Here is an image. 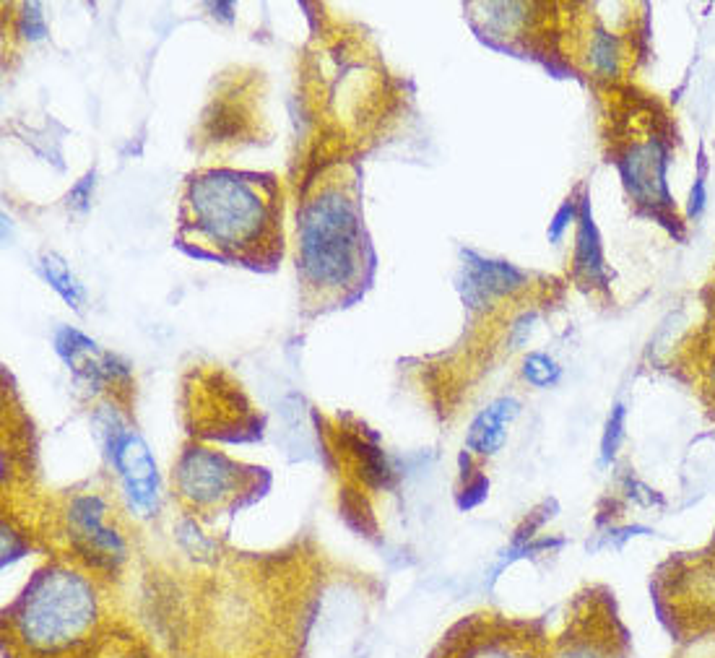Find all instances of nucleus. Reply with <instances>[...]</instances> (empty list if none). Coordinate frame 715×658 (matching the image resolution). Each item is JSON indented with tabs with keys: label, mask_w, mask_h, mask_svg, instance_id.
<instances>
[{
	"label": "nucleus",
	"mask_w": 715,
	"mask_h": 658,
	"mask_svg": "<svg viewBox=\"0 0 715 658\" xmlns=\"http://www.w3.org/2000/svg\"><path fill=\"white\" fill-rule=\"evenodd\" d=\"M276 224V188L268 177L211 170L188 183L182 227L219 253L255 258L276 240Z\"/></svg>",
	"instance_id": "1"
},
{
	"label": "nucleus",
	"mask_w": 715,
	"mask_h": 658,
	"mask_svg": "<svg viewBox=\"0 0 715 658\" xmlns=\"http://www.w3.org/2000/svg\"><path fill=\"white\" fill-rule=\"evenodd\" d=\"M13 640L32 658H63L84 648L99 622L97 588L63 565L39 570L8 612Z\"/></svg>",
	"instance_id": "2"
},
{
	"label": "nucleus",
	"mask_w": 715,
	"mask_h": 658,
	"mask_svg": "<svg viewBox=\"0 0 715 658\" xmlns=\"http://www.w3.org/2000/svg\"><path fill=\"white\" fill-rule=\"evenodd\" d=\"M299 266L315 289L351 284L362 263V224L357 206L341 188H325L299 211Z\"/></svg>",
	"instance_id": "3"
},
{
	"label": "nucleus",
	"mask_w": 715,
	"mask_h": 658,
	"mask_svg": "<svg viewBox=\"0 0 715 658\" xmlns=\"http://www.w3.org/2000/svg\"><path fill=\"white\" fill-rule=\"evenodd\" d=\"M435 658H552V643L505 619H474L445 638Z\"/></svg>",
	"instance_id": "4"
},
{
	"label": "nucleus",
	"mask_w": 715,
	"mask_h": 658,
	"mask_svg": "<svg viewBox=\"0 0 715 658\" xmlns=\"http://www.w3.org/2000/svg\"><path fill=\"white\" fill-rule=\"evenodd\" d=\"M107 456L115 466L130 510L138 515H154L159 508V474L149 445L133 430L123 427L115 414H107Z\"/></svg>",
	"instance_id": "5"
},
{
	"label": "nucleus",
	"mask_w": 715,
	"mask_h": 658,
	"mask_svg": "<svg viewBox=\"0 0 715 658\" xmlns=\"http://www.w3.org/2000/svg\"><path fill=\"white\" fill-rule=\"evenodd\" d=\"M177 489L198 508L221 505L240 487V466L224 453L206 448H188L177 461Z\"/></svg>",
	"instance_id": "6"
},
{
	"label": "nucleus",
	"mask_w": 715,
	"mask_h": 658,
	"mask_svg": "<svg viewBox=\"0 0 715 658\" xmlns=\"http://www.w3.org/2000/svg\"><path fill=\"white\" fill-rule=\"evenodd\" d=\"M102 497L86 495L73 500L68 510V528L78 554H84L94 567H115L125 557V544L117 531L104 526Z\"/></svg>",
	"instance_id": "7"
},
{
	"label": "nucleus",
	"mask_w": 715,
	"mask_h": 658,
	"mask_svg": "<svg viewBox=\"0 0 715 658\" xmlns=\"http://www.w3.org/2000/svg\"><path fill=\"white\" fill-rule=\"evenodd\" d=\"M552 658H630V643L614 619L583 617L552 643Z\"/></svg>",
	"instance_id": "8"
},
{
	"label": "nucleus",
	"mask_w": 715,
	"mask_h": 658,
	"mask_svg": "<svg viewBox=\"0 0 715 658\" xmlns=\"http://www.w3.org/2000/svg\"><path fill=\"white\" fill-rule=\"evenodd\" d=\"M55 352L68 365V370L76 372L78 378L89 380L91 385L128 375V370L123 365H117V359L112 354L99 349L97 341H91L86 333L76 331L71 326L58 328V333H55Z\"/></svg>",
	"instance_id": "9"
},
{
	"label": "nucleus",
	"mask_w": 715,
	"mask_h": 658,
	"mask_svg": "<svg viewBox=\"0 0 715 658\" xmlns=\"http://www.w3.org/2000/svg\"><path fill=\"white\" fill-rule=\"evenodd\" d=\"M526 276L520 274L518 268L502 261H487L481 255L466 250L463 253V279L461 292L466 305L481 307L487 305L492 297L513 292V289L523 287Z\"/></svg>",
	"instance_id": "10"
},
{
	"label": "nucleus",
	"mask_w": 715,
	"mask_h": 658,
	"mask_svg": "<svg viewBox=\"0 0 715 658\" xmlns=\"http://www.w3.org/2000/svg\"><path fill=\"white\" fill-rule=\"evenodd\" d=\"M624 172L632 185V193L648 203H666V154L658 141L637 146L624 159Z\"/></svg>",
	"instance_id": "11"
},
{
	"label": "nucleus",
	"mask_w": 715,
	"mask_h": 658,
	"mask_svg": "<svg viewBox=\"0 0 715 658\" xmlns=\"http://www.w3.org/2000/svg\"><path fill=\"white\" fill-rule=\"evenodd\" d=\"M520 404L515 398H497L471 422L466 435V448L479 456H494L507 440V424L518 417Z\"/></svg>",
	"instance_id": "12"
},
{
	"label": "nucleus",
	"mask_w": 715,
	"mask_h": 658,
	"mask_svg": "<svg viewBox=\"0 0 715 658\" xmlns=\"http://www.w3.org/2000/svg\"><path fill=\"white\" fill-rule=\"evenodd\" d=\"M578 224L580 229L578 248H575V268H578V274L585 276L588 281H598L601 279V271H604V258H601V242H598V232L596 224H593L588 198H583Z\"/></svg>",
	"instance_id": "13"
},
{
	"label": "nucleus",
	"mask_w": 715,
	"mask_h": 658,
	"mask_svg": "<svg viewBox=\"0 0 715 658\" xmlns=\"http://www.w3.org/2000/svg\"><path fill=\"white\" fill-rule=\"evenodd\" d=\"M39 266H42V274H45L47 284L63 297L65 305L73 307V310H81L86 294H84V287H81V281L73 276L71 266L55 253L42 255V263H39Z\"/></svg>",
	"instance_id": "14"
},
{
	"label": "nucleus",
	"mask_w": 715,
	"mask_h": 658,
	"mask_svg": "<svg viewBox=\"0 0 715 658\" xmlns=\"http://www.w3.org/2000/svg\"><path fill=\"white\" fill-rule=\"evenodd\" d=\"M73 658H151L133 638H91Z\"/></svg>",
	"instance_id": "15"
},
{
	"label": "nucleus",
	"mask_w": 715,
	"mask_h": 658,
	"mask_svg": "<svg viewBox=\"0 0 715 658\" xmlns=\"http://www.w3.org/2000/svg\"><path fill=\"white\" fill-rule=\"evenodd\" d=\"M559 365L552 357H546L541 352L528 354L526 362H523V378L528 380L536 388H546V385H554L559 380Z\"/></svg>",
	"instance_id": "16"
},
{
	"label": "nucleus",
	"mask_w": 715,
	"mask_h": 658,
	"mask_svg": "<svg viewBox=\"0 0 715 658\" xmlns=\"http://www.w3.org/2000/svg\"><path fill=\"white\" fill-rule=\"evenodd\" d=\"M19 32L24 34L26 40H32V42L45 40L47 24H45V16H42V8H39V3H24V6H21Z\"/></svg>",
	"instance_id": "17"
},
{
	"label": "nucleus",
	"mask_w": 715,
	"mask_h": 658,
	"mask_svg": "<svg viewBox=\"0 0 715 658\" xmlns=\"http://www.w3.org/2000/svg\"><path fill=\"white\" fill-rule=\"evenodd\" d=\"M591 55H593V63H596L598 71L611 73V71H614V68H617V58H619L617 40H614L611 34L598 32V34H596V40H593Z\"/></svg>",
	"instance_id": "18"
},
{
	"label": "nucleus",
	"mask_w": 715,
	"mask_h": 658,
	"mask_svg": "<svg viewBox=\"0 0 715 658\" xmlns=\"http://www.w3.org/2000/svg\"><path fill=\"white\" fill-rule=\"evenodd\" d=\"M578 216V209H575V203L572 201H567L562 209L554 214V219H552V224H549V240L552 242H559L562 240V235H565V229L570 227V222Z\"/></svg>",
	"instance_id": "19"
},
{
	"label": "nucleus",
	"mask_w": 715,
	"mask_h": 658,
	"mask_svg": "<svg viewBox=\"0 0 715 658\" xmlns=\"http://www.w3.org/2000/svg\"><path fill=\"white\" fill-rule=\"evenodd\" d=\"M622 419H624V406H617V411H614V417L609 419V430H606V437H604V458H606V461H609V458L614 456L619 437H622Z\"/></svg>",
	"instance_id": "20"
},
{
	"label": "nucleus",
	"mask_w": 715,
	"mask_h": 658,
	"mask_svg": "<svg viewBox=\"0 0 715 658\" xmlns=\"http://www.w3.org/2000/svg\"><path fill=\"white\" fill-rule=\"evenodd\" d=\"M702 209H705V162L700 157V172H697L695 188L689 196V216H700Z\"/></svg>",
	"instance_id": "21"
},
{
	"label": "nucleus",
	"mask_w": 715,
	"mask_h": 658,
	"mask_svg": "<svg viewBox=\"0 0 715 658\" xmlns=\"http://www.w3.org/2000/svg\"><path fill=\"white\" fill-rule=\"evenodd\" d=\"M91 188H94V175H86L84 180H81V183L71 190V196H68V203H71L73 209H78V211L89 209Z\"/></svg>",
	"instance_id": "22"
}]
</instances>
